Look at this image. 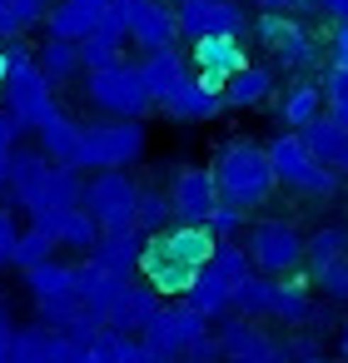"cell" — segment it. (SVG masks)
I'll return each instance as SVG.
<instances>
[{"label": "cell", "mask_w": 348, "mask_h": 363, "mask_svg": "<svg viewBox=\"0 0 348 363\" xmlns=\"http://www.w3.org/2000/svg\"><path fill=\"white\" fill-rule=\"evenodd\" d=\"M85 194V169L75 164H55L45 160L40 150H16L11 155V179H6V199L26 214H40V209H65V204H80Z\"/></svg>", "instance_id": "cell-1"}, {"label": "cell", "mask_w": 348, "mask_h": 363, "mask_svg": "<svg viewBox=\"0 0 348 363\" xmlns=\"http://www.w3.org/2000/svg\"><path fill=\"white\" fill-rule=\"evenodd\" d=\"M214 179H219V199H234L239 209H259L279 174H274V160H269V145H249V140H229L219 155H214Z\"/></svg>", "instance_id": "cell-2"}, {"label": "cell", "mask_w": 348, "mask_h": 363, "mask_svg": "<svg viewBox=\"0 0 348 363\" xmlns=\"http://www.w3.org/2000/svg\"><path fill=\"white\" fill-rule=\"evenodd\" d=\"M150 150V135L140 120H100V125H80V150H75V169H130L140 164Z\"/></svg>", "instance_id": "cell-3"}, {"label": "cell", "mask_w": 348, "mask_h": 363, "mask_svg": "<svg viewBox=\"0 0 348 363\" xmlns=\"http://www.w3.org/2000/svg\"><path fill=\"white\" fill-rule=\"evenodd\" d=\"M6 55H11V75H6V110L26 125V130H35L50 110H55V80L40 70V60L21 45V40H6Z\"/></svg>", "instance_id": "cell-4"}, {"label": "cell", "mask_w": 348, "mask_h": 363, "mask_svg": "<svg viewBox=\"0 0 348 363\" xmlns=\"http://www.w3.org/2000/svg\"><path fill=\"white\" fill-rule=\"evenodd\" d=\"M85 100L110 115V120H145L155 110V95L140 75V65H105V70H85Z\"/></svg>", "instance_id": "cell-5"}, {"label": "cell", "mask_w": 348, "mask_h": 363, "mask_svg": "<svg viewBox=\"0 0 348 363\" xmlns=\"http://www.w3.org/2000/svg\"><path fill=\"white\" fill-rule=\"evenodd\" d=\"M269 160H274L279 184H284V189H293V194L333 199V194H338V184H343L328 164H318V160H313V150L303 145V135H298V130H279V135L269 140Z\"/></svg>", "instance_id": "cell-6"}, {"label": "cell", "mask_w": 348, "mask_h": 363, "mask_svg": "<svg viewBox=\"0 0 348 363\" xmlns=\"http://www.w3.org/2000/svg\"><path fill=\"white\" fill-rule=\"evenodd\" d=\"M244 249H249L254 269L269 274V279H288V274H298V264L308 259V239H303L288 219H259V224L249 229Z\"/></svg>", "instance_id": "cell-7"}, {"label": "cell", "mask_w": 348, "mask_h": 363, "mask_svg": "<svg viewBox=\"0 0 348 363\" xmlns=\"http://www.w3.org/2000/svg\"><path fill=\"white\" fill-rule=\"evenodd\" d=\"M110 16L125 26L130 45L140 50H159L179 40V16L169 0H110Z\"/></svg>", "instance_id": "cell-8"}, {"label": "cell", "mask_w": 348, "mask_h": 363, "mask_svg": "<svg viewBox=\"0 0 348 363\" xmlns=\"http://www.w3.org/2000/svg\"><path fill=\"white\" fill-rule=\"evenodd\" d=\"M135 199H140V179L130 169H90L80 204L100 219V229L110 224H135Z\"/></svg>", "instance_id": "cell-9"}, {"label": "cell", "mask_w": 348, "mask_h": 363, "mask_svg": "<svg viewBox=\"0 0 348 363\" xmlns=\"http://www.w3.org/2000/svg\"><path fill=\"white\" fill-rule=\"evenodd\" d=\"M249 30H254L259 45H264L274 60H284L288 70H308V65L318 60V40L303 30V21H293V16H284V11H259Z\"/></svg>", "instance_id": "cell-10"}, {"label": "cell", "mask_w": 348, "mask_h": 363, "mask_svg": "<svg viewBox=\"0 0 348 363\" xmlns=\"http://www.w3.org/2000/svg\"><path fill=\"white\" fill-rule=\"evenodd\" d=\"M209 328V318L189 303H159V313L140 328V343L155 353V358H179L199 333Z\"/></svg>", "instance_id": "cell-11"}, {"label": "cell", "mask_w": 348, "mask_h": 363, "mask_svg": "<svg viewBox=\"0 0 348 363\" xmlns=\"http://www.w3.org/2000/svg\"><path fill=\"white\" fill-rule=\"evenodd\" d=\"M174 16H179V35L189 45L204 35H244L254 26V16L239 0H174Z\"/></svg>", "instance_id": "cell-12"}, {"label": "cell", "mask_w": 348, "mask_h": 363, "mask_svg": "<svg viewBox=\"0 0 348 363\" xmlns=\"http://www.w3.org/2000/svg\"><path fill=\"white\" fill-rule=\"evenodd\" d=\"M219 343H224V363H293L288 343L274 338V333H264L259 318H244V313L224 318Z\"/></svg>", "instance_id": "cell-13"}, {"label": "cell", "mask_w": 348, "mask_h": 363, "mask_svg": "<svg viewBox=\"0 0 348 363\" xmlns=\"http://www.w3.org/2000/svg\"><path fill=\"white\" fill-rule=\"evenodd\" d=\"M35 229H45L60 249H75V254H90L100 244V219L85 209V204H65V209H40L30 214Z\"/></svg>", "instance_id": "cell-14"}, {"label": "cell", "mask_w": 348, "mask_h": 363, "mask_svg": "<svg viewBox=\"0 0 348 363\" xmlns=\"http://www.w3.org/2000/svg\"><path fill=\"white\" fill-rule=\"evenodd\" d=\"M140 274L164 294V298H184L189 294V284H194V274H199V264H189V259H179L159 234H150V244H145V259H140Z\"/></svg>", "instance_id": "cell-15"}, {"label": "cell", "mask_w": 348, "mask_h": 363, "mask_svg": "<svg viewBox=\"0 0 348 363\" xmlns=\"http://www.w3.org/2000/svg\"><path fill=\"white\" fill-rule=\"evenodd\" d=\"M244 65H249L244 35H204V40H194V70H199V80H204V85L224 90V85H229V75H234V70H244Z\"/></svg>", "instance_id": "cell-16"}, {"label": "cell", "mask_w": 348, "mask_h": 363, "mask_svg": "<svg viewBox=\"0 0 348 363\" xmlns=\"http://www.w3.org/2000/svg\"><path fill=\"white\" fill-rule=\"evenodd\" d=\"M169 199H174V219H184V224H204L209 219V209L219 204V179H214V169H184L174 184H169Z\"/></svg>", "instance_id": "cell-17"}, {"label": "cell", "mask_w": 348, "mask_h": 363, "mask_svg": "<svg viewBox=\"0 0 348 363\" xmlns=\"http://www.w3.org/2000/svg\"><path fill=\"white\" fill-rule=\"evenodd\" d=\"M145 244H150V234L140 224H110V229H100V244L90 249V259L130 279L140 269V259H145Z\"/></svg>", "instance_id": "cell-18"}, {"label": "cell", "mask_w": 348, "mask_h": 363, "mask_svg": "<svg viewBox=\"0 0 348 363\" xmlns=\"http://www.w3.org/2000/svg\"><path fill=\"white\" fill-rule=\"evenodd\" d=\"M169 120H184V125H199V120H214L219 110H229L224 105V90H214V85H204L199 75H189L164 105H159Z\"/></svg>", "instance_id": "cell-19"}, {"label": "cell", "mask_w": 348, "mask_h": 363, "mask_svg": "<svg viewBox=\"0 0 348 363\" xmlns=\"http://www.w3.org/2000/svg\"><path fill=\"white\" fill-rule=\"evenodd\" d=\"M130 279L125 274H115V269H105V264H95L90 254L75 264V294H80V303L90 308V313H110V303L120 298V289H125Z\"/></svg>", "instance_id": "cell-20"}, {"label": "cell", "mask_w": 348, "mask_h": 363, "mask_svg": "<svg viewBox=\"0 0 348 363\" xmlns=\"http://www.w3.org/2000/svg\"><path fill=\"white\" fill-rule=\"evenodd\" d=\"M155 313H159V289H155L150 279H145V284H135V279H130V284L120 289V298L110 303L105 323H110V328H120V333H140Z\"/></svg>", "instance_id": "cell-21"}, {"label": "cell", "mask_w": 348, "mask_h": 363, "mask_svg": "<svg viewBox=\"0 0 348 363\" xmlns=\"http://www.w3.org/2000/svg\"><path fill=\"white\" fill-rule=\"evenodd\" d=\"M298 135H303V145L313 150V160H318V164H328L338 179H348V130H343L333 115H318V120H308Z\"/></svg>", "instance_id": "cell-22"}, {"label": "cell", "mask_w": 348, "mask_h": 363, "mask_svg": "<svg viewBox=\"0 0 348 363\" xmlns=\"http://www.w3.org/2000/svg\"><path fill=\"white\" fill-rule=\"evenodd\" d=\"M105 16H110V0H55L45 16V30L65 35V40H85Z\"/></svg>", "instance_id": "cell-23"}, {"label": "cell", "mask_w": 348, "mask_h": 363, "mask_svg": "<svg viewBox=\"0 0 348 363\" xmlns=\"http://www.w3.org/2000/svg\"><path fill=\"white\" fill-rule=\"evenodd\" d=\"M140 75H145V85H150V95H155V105H164L184 80H189V60L174 50V45H159V50H145V60H140Z\"/></svg>", "instance_id": "cell-24"}, {"label": "cell", "mask_w": 348, "mask_h": 363, "mask_svg": "<svg viewBox=\"0 0 348 363\" xmlns=\"http://www.w3.org/2000/svg\"><path fill=\"white\" fill-rule=\"evenodd\" d=\"M125 45H130L125 26H120L115 16H105V21L80 40V60H85V70H105V65H120V60H125Z\"/></svg>", "instance_id": "cell-25"}, {"label": "cell", "mask_w": 348, "mask_h": 363, "mask_svg": "<svg viewBox=\"0 0 348 363\" xmlns=\"http://www.w3.org/2000/svg\"><path fill=\"white\" fill-rule=\"evenodd\" d=\"M35 145H40L45 160H55V164H75V150H80V120L50 110V115L35 125Z\"/></svg>", "instance_id": "cell-26"}, {"label": "cell", "mask_w": 348, "mask_h": 363, "mask_svg": "<svg viewBox=\"0 0 348 363\" xmlns=\"http://www.w3.org/2000/svg\"><path fill=\"white\" fill-rule=\"evenodd\" d=\"M274 95V70L269 65H244V70H234L229 75V85H224V105L229 110H254V105H264Z\"/></svg>", "instance_id": "cell-27"}, {"label": "cell", "mask_w": 348, "mask_h": 363, "mask_svg": "<svg viewBox=\"0 0 348 363\" xmlns=\"http://www.w3.org/2000/svg\"><path fill=\"white\" fill-rule=\"evenodd\" d=\"M229 298H234V284H229L214 264H204V269L194 274L189 294H184V303H189V308H199L204 318H224V313H229Z\"/></svg>", "instance_id": "cell-28"}, {"label": "cell", "mask_w": 348, "mask_h": 363, "mask_svg": "<svg viewBox=\"0 0 348 363\" xmlns=\"http://www.w3.org/2000/svg\"><path fill=\"white\" fill-rule=\"evenodd\" d=\"M274 298H279V279L269 274H249L234 284V298H229V313H244V318H274Z\"/></svg>", "instance_id": "cell-29"}, {"label": "cell", "mask_w": 348, "mask_h": 363, "mask_svg": "<svg viewBox=\"0 0 348 363\" xmlns=\"http://www.w3.org/2000/svg\"><path fill=\"white\" fill-rule=\"evenodd\" d=\"M318 115H323V85L298 80V85L284 90V100H279V125H284V130H303V125L318 120Z\"/></svg>", "instance_id": "cell-30"}, {"label": "cell", "mask_w": 348, "mask_h": 363, "mask_svg": "<svg viewBox=\"0 0 348 363\" xmlns=\"http://www.w3.org/2000/svg\"><path fill=\"white\" fill-rule=\"evenodd\" d=\"M35 60H40V70L55 80V85H65V80H75V75H85V60H80V40H65V35H50L40 50H35Z\"/></svg>", "instance_id": "cell-31"}, {"label": "cell", "mask_w": 348, "mask_h": 363, "mask_svg": "<svg viewBox=\"0 0 348 363\" xmlns=\"http://www.w3.org/2000/svg\"><path fill=\"white\" fill-rule=\"evenodd\" d=\"M159 239H164L179 259H189V264H199V269L209 264V254H214V244H219V239L209 234V224H184V219H179V224H169Z\"/></svg>", "instance_id": "cell-32"}, {"label": "cell", "mask_w": 348, "mask_h": 363, "mask_svg": "<svg viewBox=\"0 0 348 363\" xmlns=\"http://www.w3.org/2000/svg\"><path fill=\"white\" fill-rule=\"evenodd\" d=\"M169 219H174V199H169V189H164V184H140L135 224H140L145 234H164V229H169Z\"/></svg>", "instance_id": "cell-33"}, {"label": "cell", "mask_w": 348, "mask_h": 363, "mask_svg": "<svg viewBox=\"0 0 348 363\" xmlns=\"http://www.w3.org/2000/svg\"><path fill=\"white\" fill-rule=\"evenodd\" d=\"M308 313H313V298H308V284L298 274L279 279V298H274V318L288 323V328H308Z\"/></svg>", "instance_id": "cell-34"}, {"label": "cell", "mask_w": 348, "mask_h": 363, "mask_svg": "<svg viewBox=\"0 0 348 363\" xmlns=\"http://www.w3.org/2000/svg\"><path fill=\"white\" fill-rule=\"evenodd\" d=\"M50 6H55V0H11V6L0 11V40H21L35 26H45Z\"/></svg>", "instance_id": "cell-35"}, {"label": "cell", "mask_w": 348, "mask_h": 363, "mask_svg": "<svg viewBox=\"0 0 348 363\" xmlns=\"http://www.w3.org/2000/svg\"><path fill=\"white\" fill-rule=\"evenodd\" d=\"M26 289L35 298H55V294H75V264H60V259H45L35 269H26Z\"/></svg>", "instance_id": "cell-36"}, {"label": "cell", "mask_w": 348, "mask_h": 363, "mask_svg": "<svg viewBox=\"0 0 348 363\" xmlns=\"http://www.w3.org/2000/svg\"><path fill=\"white\" fill-rule=\"evenodd\" d=\"M35 313H40V323H45V328L65 333V328H75L90 308L80 303V294H55V298H35Z\"/></svg>", "instance_id": "cell-37"}, {"label": "cell", "mask_w": 348, "mask_h": 363, "mask_svg": "<svg viewBox=\"0 0 348 363\" xmlns=\"http://www.w3.org/2000/svg\"><path fill=\"white\" fill-rule=\"evenodd\" d=\"M338 254H348V224H328L318 234H308V269L318 274L323 264H333Z\"/></svg>", "instance_id": "cell-38"}, {"label": "cell", "mask_w": 348, "mask_h": 363, "mask_svg": "<svg viewBox=\"0 0 348 363\" xmlns=\"http://www.w3.org/2000/svg\"><path fill=\"white\" fill-rule=\"evenodd\" d=\"M209 264H214L229 284H239V279H249V274H254V259H249V249H244L239 239H219V244H214V254H209Z\"/></svg>", "instance_id": "cell-39"}, {"label": "cell", "mask_w": 348, "mask_h": 363, "mask_svg": "<svg viewBox=\"0 0 348 363\" xmlns=\"http://www.w3.org/2000/svg\"><path fill=\"white\" fill-rule=\"evenodd\" d=\"M11 363H50V328H16L11 338Z\"/></svg>", "instance_id": "cell-40"}, {"label": "cell", "mask_w": 348, "mask_h": 363, "mask_svg": "<svg viewBox=\"0 0 348 363\" xmlns=\"http://www.w3.org/2000/svg\"><path fill=\"white\" fill-rule=\"evenodd\" d=\"M55 249H60V244H55V239H50L45 229H35V224H30V229H21V244H16V264H21V269H35V264L55 259Z\"/></svg>", "instance_id": "cell-41"}, {"label": "cell", "mask_w": 348, "mask_h": 363, "mask_svg": "<svg viewBox=\"0 0 348 363\" xmlns=\"http://www.w3.org/2000/svg\"><path fill=\"white\" fill-rule=\"evenodd\" d=\"M244 214H249V209H239L234 199H219V204L209 209V219H204V224H209V234H214V239H239Z\"/></svg>", "instance_id": "cell-42"}, {"label": "cell", "mask_w": 348, "mask_h": 363, "mask_svg": "<svg viewBox=\"0 0 348 363\" xmlns=\"http://www.w3.org/2000/svg\"><path fill=\"white\" fill-rule=\"evenodd\" d=\"M313 284H318L333 303H348V254H338L333 264H323V269L313 274Z\"/></svg>", "instance_id": "cell-43"}, {"label": "cell", "mask_w": 348, "mask_h": 363, "mask_svg": "<svg viewBox=\"0 0 348 363\" xmlns=\"http://www.w3.org/2000/svg\"><path fill=\"white\" fill-rule=\"evenodd\" d=\"M179 363H224V343H219V333H199L184 353H179Z\"/></svg>", "instance_id": "cell-44"}, {"label": "cell", "mask_w": 348, "mask_h": 363, "mask_svg": "<svg viewBox=\"0 0 348 363\" xmlns=\"http://www.w3.org/2000/svg\"><path fill=\"white\" fill-rule=\"evenodd\" d=\"M16 244H21V219L11 204H0V269L16 264Z\"/></svg>", "instance_id": "cell-45"}, {"label": "cell", "mask_w": 348, "mask_h": 363, "mask_svg": "<svg viewBox=\"0 0 348 363\" xmlns=\"http://www.w3.org/2000/svg\"><path fill=\"white\" fill-rule=\"evenodd\" d=\"M50 363H85V343L50 328Z\"/></svg>", "instance_id": "cell-46"}, {"label": "cell", "mask_w": 348, "mask_h": 363, "mask_svg": "<svg viewBox=\"0 0 348 363\" xmlns=\"http://www.w3.org/2000/svg\"><path fill=\"white\" fill-rule=\"evenodd\" d=\"M323 100H328V105H348V70H343V65H328V75H323Z\"/></svg>", "instance_id": "cell-47"}, {"label": "cell", "mask_w": 348, "mask_h": 363, "mask_svg": "<svg viewBox=\"0 0 348 363\" xmlns=\"http://www.w3.org/2000/svg\"><path fill=\"white\" fill-rule=\"evenodd\" d=\"M21 135H26V125H21L6 105H0V150H16V140H21Z\"/></svg>", "instance_id": "cell-48"}, {"label": "cell", "mask_w": 348, "mask_h": 363, "mask_svg": "<svg viewBox=\"0 0 348 363\" xmlns=\"http://www.w3.org/2000/svg\"><path fill=\"white\" fill-rule=\"evenodd\" d=\"M259 11H284V16H303V11H318V0H254Z\"/></svg>", "instance_id": "cell-49"}, {"label": "cell", "mask_w": 348, "mask_h": 363, "mask_svg": "<svg viewBox=\"0 0 348 363\" xmlns=\"http://www.w3.org/2000/svg\"><path fill=\"white\" fill-rule=\"evenodd\" d=\"M284 343H288V358H293V363H303V358L318 353V343H313L308 333H293V338H284Z\"/></svg>", "instance_id": "cell-50"}, {"label": "cell", "mask_w": 348, "mask_h": 363, "mask_svg": "<svg viewBox=\"0 0 348 363\" xmlns=\"http://www.w3.org/2000/svg\"><path fill=\"white\" fill-rule=\"evenodd\" d=\"M11 338H16V323H11V308L0 303V363H11Z\"/></svg>", "instance_id": "cell-51"}, {"label": "cell", "mask_w": 348, "mask_h": 363, "mask_svg": "<svg viewBox=\"0 0 348 363\" xmlns=\"http://www.w3.org/2000/svg\"><path fill=\"white\" fill-rule=\"evenodd\" d=\"M333 65L348 70V21H338V30H333Z\"/></svg>", "instance_id": "cell-52"}, {"label": "cell", "mask_w": 348, "mask_h": 363, "mask_svg": "<svg viewBox=\"0 0 348 363\" xmlns=\"http://www.w3.org/2000/svg\"><path fill=\"white\" fill-rule=\"evenodd\" d=\"M318 11L328 21H348V0H318Z\"/></svg>", "instance_id": "cell-53"}, {"label": "cell", "mask_w": 348, "mask_h": 363, "mask_svg": "<svg viewBox=\"0 0 348 363\" xmlns=\"http://www.w3.org/2000/svg\"><path fill=\"white\" fill-rule=\"evenodd\" d=\"M11 155L16 150H0V194H6V179H11Z\"/></svg>", "instance_id": "cell-54"}, {"label": "cell", "mask_w": 348, "mask_h": 363, "mask_svg": "<svg viewBox=\"0 0 348 363\" xmlns=\"http://www.w3.org/2000/svg\"><path fill=\"white\" fill-rule=\"evenodd\" d=\"M6 75H11V55H6V40H0V90H6Z\"/></svg>", "instance_id": "cell-55"}, {"label": "cell", "mask_w": 348, "mask_h": 363, "mask_svg": "<svg viewBox=\"0 0 348 363\" xmlns=\"http://www.w3.org/2000/svg\"><path fill=\"white\" fill-rule=\"evenodd\" d=\"M328 115H333V120H338V125L348 130V105H328Z\"/></svg>", "instance_id": "cell-56"}, {"label": "cell", "mask_w": 348, "mask_h": 363, "mask_svg": "<svg viewBox=\"0 0 348 363\" xmlns=\"http://www.w3.org/2000/svg\"><path fill=\"white\" fill-rule=\"evenodd\" d=\"M338 358H343V363H348V328H343V333H338Z\"/></svg>", "instance_id": "cell-57"}, {"label": "cell", "mask_w": 348, "mask_h": 363, "mask_svg": "<svg viewBox=\"0 0 348 363\" xmlns=\"http://www.w3.org/2000/svg\"><path fill=\"white\" fill-rule=\"evenodd\" d=\"M145 363H179V358H155V353H150V358H145Z\"/></svg>", "instance_id": "cell-58"}, {"label": "cell", "mask_w": 348, "mask_h": 363, "mask_svg": "<svg viewBox=\"0 0 348 363\" xmlns=\"http://www.w3.org/2000/svg\"><path fill=\"white\" fill-rule=\"evenodd\" d=\"M303 363H333V358H323V353H313V358H303Z\"/></svg>", "instance_id": "cell-59"}, {"label": "cell", "mask_w": 348, "mask_h": 363, "mask_svg": "<svg viewBox=\"0 0 348 363\" xmlns=\"http://www.w3.org/2000/svg\"><path fill=\"white\" fill-rule=\"evenodd\" d=\"M6 6H11V0H0V11H6Z\"/></svg>", "instance_id": "cell-60"}]
</instances>
